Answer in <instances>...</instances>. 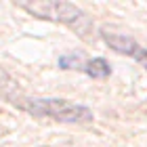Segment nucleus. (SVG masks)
<instances>
[{"instance_id":"nucleus-2","label":"nucleus","mask_w":147,"mask_h":147,"mask_svg":"<svg viewBox=\"0 0 147 147\" xmlns=\"http://www.w3.org/2000/svg\"><path fill=\"white\" fill-rule=\"evenodd\" d=\"M21 6L28 13L36 15V17H44V19H53V21L67 23L71 28H76L78 32L88 30V19H86V15L74 4H67V2H25Z\"/></svg>"},{"instance_id":"nucleus-5","label":"nucleus","mask_w":147,"mask_h":147,"mask_svg":"<svg viewBox=\"0 0 147 147\" xmlns=\"http://www.w3.org/2000/svg\"><path fill=\"white\" fill-rule=\"evenodd\" d=\"M80 63H82V59L78 55H65V57L59 59V65H61L63 69H74V67H78Z\"/></svg>"},{"instance_id":"nucleus-4","label":"nucleus","mask_w":147,"mask_h":147,"mask_svg":"<svg viewBox=\"0 0 147 147\" xmlns=\"http://www.w3.org/2000/svg\"><path fill=\"white\" fill-rule=\"evenodd\" d=\"M84 71L88 74V76H92V78H107L111 69H109V65H107L105 59H92L90 63H86Z\"/></svg>"},{"instance_id":"nucleus-1","label":"nucleus","mask_w":147,"mask_h":147,"mask_svg":"<svg viewBox=\"0 0 147 147\" xmlns=\"http://www.w3.org/2000/svg\"><path fill=\"white\" fill-rule=\"evenodd\" d=\"M23 107L38 118H53L59 122H88L92 120V111L88 107L65 101V99H28Z\"/></svg>"},{"instance_id":"nucleus-3","label":"nucleus","mask_w":147,"mask_h":147,"mask_svg":"<svg viewBox=\"0 0 147 147\" xmlns=\"http://www.w3.org/2000/svg\"><path fill=\"white\" fill-rule=\"evenodd\" d=\"M103 40L113 51L122 53V55H130L132 59H137L139 63H143V67H147V49H141L132 38L124 36V34H109V32H105Z\"/></svg>"}]
</instances>
